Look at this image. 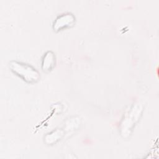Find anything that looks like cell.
<instances>
[{
	"label": "cell",
	"mask_w": 159,
	"mask_h": 159,
	"mask_svg": "<svg viewBox=\"0 0 159 159\" xmlns=\"http://www.w3.org/2000/svg\"><path fill=\"white\" fill-rule=\"evenodd\" d=\"M11 70L27 83H35L40 79L39 71L30 65L12 61L9 63Z\"/></svg>",
	"instance_id": "6da1fadb"
},
{
	"label": "cell",
	"mask_w": 159,
	"mask_h": 159,
	"mask_svg": "<svg viewBox=\"0 0 159 159\" xmlns=\"http://www.w3.org/2000/svg\"><path fill=\"white\" fill-rule=\"evenodd\" d=\"M75 18L70 13L64 14L58 16L53 23V29L55 30H59L62 29L70 27L75 22Z\"/></svg>",
	"instance_id": "7a4b0ae2"
},
{
	"label": "cell",
	"mask_w": 159,
	"mask_h": 159,
	"mask_svg": "<svg viewBox=\"0 0 159 159\" xmlns=\"http://www.w3.org/2000/svg\"><path fill=\"white\" fill-rule=\"evenodd\" d=\"M55 57L53 52L48 51L43 56L42 62V68L43 71H50L55 66Z\"/></svg>",
	"instance_id": "3957f363"
}]
</instances>
